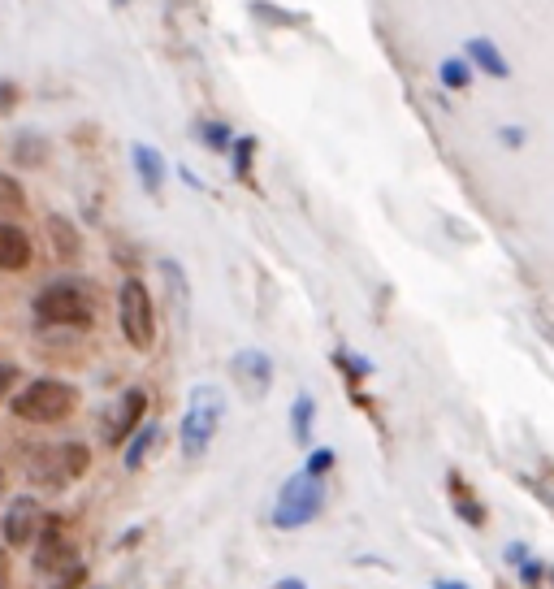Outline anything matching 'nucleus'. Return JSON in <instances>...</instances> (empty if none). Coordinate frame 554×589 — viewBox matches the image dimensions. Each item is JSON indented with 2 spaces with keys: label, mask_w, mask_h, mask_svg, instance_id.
I'll return each mask as SVG.
<instances>
[{
  "label": "nucleus",
  "mask_w": 554,
  "mask_h": 589,
  "mask_svg": "<svg viewBox=\"0 0 554 589\" xmlns=\"http://www.w3.org/2000/svg\"><path fill=\"white\" fill-rule=\"evenodd\" d=\"M9 408L31 425H57L78 408V390L70 382H57V377H35L31 386L13 390Z\"/></svg>",
  "instance_id": "obj_1"
},
{
  "label": "nucleus",
  "mask_w": 554,
  "mask_h": 589,
  "mask_svg": "<svg viewBox=\"0 0 554 589\" xmlns=\"http://www.w3.org/2000/svg\"><path fill=\"white\" fill-rule=\"evenodd\" d=\"M91 317H96V304H91L87 282H48L35 295L39 325H74V330H87Z\"/></svg>",
  "instance_id": "obj_2"
},
{
  "label": "nucleus",
  "mask_w": 554,
  "mask_h": 589,
  "mask_svg": "<svg viewBox=\"0 0 554 589\" xmlns=\"http://www.w3.org/2000/svg\"><path fill=\"white\" fill-rule=\"evenodd\" d=\"M221 416H226V399H221V390L217 386H195L191 390V408H187V416H182V429H178L182 455H187V460H200V455L213 447Z\"/></svg>",
  "instance_id": "obj_3"
},
{
  "label": "nucleus",
  "mask_w": 554,
  "mask_h": 589,
  "mask_svg": "<svg viewBox=\"0 0 554 589\" xmlns=\"http://www.w3.org/2000/svg\"><path fill=\"white\" fill-rule=\"evenodd\" d=\"M325 507V481L312 477V473H295L277 490V503H273V525L277 529H299L308 520L321 516Z\"/></svg>",
  "instance_id": "obj_4"
},
{
  "label": "nucleus",
  "mask_w": 554,
  "mask_h": 589,
  "mask_svg": "<svg viewBox=\"0 0 554 589\" xmlns=\"http://www.w3.org/2000/svg\"><path fill=\"white\" fill-rule=\"evenodd\" d=\"M117 317H122V334L135 351H148L156 343V308H152L148 286L139 278L122 282V291H117Z\"/></svg>",
  "instance_id": "obj_5"
},
{
  "label": "nucleus",
  "mask_w": 554,
  "mask_h": 589,
  "mask_svg": "<svg viewBox=\"0 0 554 589\" xmlns=\"http://www.w3.org/2000/svg\"><path fill=\"white\" fill-rule=\"evenodd\" d=\"M87 464H91V455L83 442H61V447H48V451H39V460H31V477L39 486L61 490V486H74L87 473Z\"/></svg>",
  "instance_id": "obj_6"
},
{
  "label": "nucleus",
  "mask_w": 554,
  "mask_h": 589,
  "mask_svg": "<svg viewBox=\"0 0 554 589\" xmlns=\"http://www.w3.org/2000/svg\"><path fill=\"white\" fill-rule=\"evenodd\" d=\"M143 412H148V395H143L139 386L122 390V399L113 403V412L104 416V425H100L104 442H109V447H122V442L143 425Z\"/></svg>",
  "instance_id": "obj_7"
},
{
  "label": "nucleus",
  "mask_w": 554,
  "mask_h": 589,
  "mask_svg": "<svg viewBox=\"0 0 554 589\" xmlns=\"http://www.w3.org/2000/svg\"><path fill=\"white\" fill-rule=\"evenodd\" d=\"M35 568H70V538H65V525H61V516H44L39 520V529H35Z\"/></svg>",
  "instance_id": "obj_8"
},
{
  "label": "nucleus",
  "mask_w": 554,
  "mask_h": 589,
  "mask_svg": "<svg viewBox=\"0 0 554 589\" xmlns=\"http://www.w3.org/2000/svg\"><path fill=\"white\" fill-rule=\"evenodd\" d=\"M39 520H44V507H39V503L31 499V494L13 499V503H9V512H5V542H9V546H31V542H35Z\"/></svg>",
  "instance_id": "obj_9"
},
{
  "label": "nucleus",
  "mask_w": 554,
  "mask_h": 589,
  "mask_svg": "<svg viewBox=\"0 0 554 589\" xmlns=\"http://www.w3.org/2000/svg\"><path fill=\"white\" fill-rule=\"evenodd\" d=\"M31 265V239L13 221H0V273H22Z\"/></svg>",
  "instance_id": "obj_10"
},
{
  "label": "nucleus",
  "mask_w": 554,
  "mask_h": 589,
  "mask_svg": "<svg viewBox=\"0 0 554 589\" xmlns=\"http://www.w3.org/2000/svg\"><path fill=\"white\" fill-rule=\"evenodd\" d=\"M130 161H135V174L143 182V191L161 195V187H165V156L156 152L152 143H135V148H130Z\"/></svg>",
  "instance_id": "obj_11"
},
{
  "label": "nucleus",
  "mask_w": 554,
  "mask_h": 589,
  "mask_svg": "<svg viewBox=\"0 0 554 589\" xmlns=\"http://www.w3.org/2000/svg\"><path fill=\"white\" fill-rule=\"evenodd\" d=\"M161 273L169 278V308H174L178 330H187V312H191V286H187V273H182L178 260H161Z\"/></svg>",
  "instance_id": "obj_12"
},
{
  "label": "nucleus",
  "mask_w": 554,
  "mask_h": 589,
  "mask_svg": "<svg viewBox=\"0 0 554 589\" xmlns=\"http://www.w3.org/2000/svg\"><path fill=\"white\" fill-rule=\"evenodd\" d=\"M234 373H239L243 382H252V395H265L269 377H273L265 351H239V356H234Z\"/></svg>",
  "instance_id": "obj_13"
},
{
  "label": "nucleus",
  "mask_w": 554,
  "mask_h": 589,
  "mask_svg": "<svg viewBox=\"0 0 554 589\" xmlns=\"http://www.w3.org/2000/svg\"><path fill=\"white\" fill-rule=\"evenodd\" d=\"M468 57L477 61L490 78H507V74H511V65H507L503 52H498L494 39H481V35H477V39H468Z\"/></svg>",
  "instance_id": "obj_14"
},
{
  "label": "nucleus",
  "mask_w": 554,
  "mask_h": 589,
  "mask_svg": "<svg viewBox=\"0 0 554 589\" xmlns=\"http://www.w3.org/2000/svg\"><path fill=\"white\" fill-rule=\"evenodd\" d=\"M161 438V425H152V421H143L135 434H130L122 447H126V468H139L143 460H148V451H152V442Z\"/></svg>",
  "instance_id": "obj_15"
},
{
  "label": "nucleus",
  "mask_w": 554,
  "mask_h": 589,
  "mask_svg": "<svg viewBox=\"0 0 554 589\" xmlns=\"http://www.w3.org/2000/svg\"><path fill=\"white\" fill-rule=\"evenodd\" d=\"M26 213V191L13 174H0V217H22Z\"/></svg>",
  "instance_id": "obj_16"
},
{
  "label": "nucleus",
  "mask_w": 554,
  "mask_h": 589,
  "mask_svg": "<svg viewBox=\"0 0 554 589\" xmlns=\"http://www.w3.org/2000/svg\"><path fill=\"white\" fill-rule=\"evenodd\" d=\"M312 416H316L312 395H299V399H295V408H290V434H295V442H308Z\"/></svg>",
  "instance_id": "obj_17"
},
{
  "label": "nucleus",
  "mask_w": 554,
  "mask_h": 589,
  "mask_svg": "<svg viewBox=\"0 0 554 589\" xmlns=\"http://www.w3.org/2000/svg\"><path fill=\"white\" fill-rule=\"evenodd\" d=\"M438 78H442V87H451V91H464V87L472 83V70H468V61L451 57V61H442V65H438Z\"/></svg>",
  "instance_id": "obj_18"
},
{
  "label": "nucleus",
  "mask_w": 554,
  "mask_h": 589,
  "mask_svg": "<svg viewBox=\"0 0 554 589\" xmlns=\"http://www.w3.org/2000/svg\"><path fill=\"white\" fill-rule=\"evenodd\" d=\"M230 152H234V174H239V178H252L256 139H252V135H247V139H234V143H230Z\"/></svg>",
  "instance_id": "obj_19"
},
{
  "label": "nucleus",
  "mask_w": 554,
  "mask_h": 589,
  "mask_svg": "<svg viewBox=\"0 0 554 589\" xmlns=\"http://www.w3.org/2000/svg\"><path fill=\"white\" fill-rule=\"evenodd\" d=\"M200 135H204V143H208V148H213V152H230V130L226 126H221V122H204L200 126Z\"/></svg>",
  "instance_id": "obj_20"
},
{
  "label": "nucleus",
  "mask_w": 554,
  "mask_h": 589,
  "mask_svg": "<svg viewBox=\"0 0 554 589\" xmlns=\"http://www.w3.org/2000/svg\"><path fill=\"white\" fill-rule=\"evenodd\" d=\"M334 460H338V455H334V451H329V447H316V451L308 455V464H303V473L321 477V473H325V468H329V464H334Z\"/></svg>",
  "instance_id": "obj_21"
},
{
  "label": "nucleus",
  "mask_w": 554,
  "mask_h": 589,
  "mask_svg": "<svg viewBox=\"0 0 554 589\" xmlns=\"http://www.w3.org/2000/svg\"><path fill=\"white\" fill-rule=\"evenodd\" d=\"M52 234H57V243H61V256L78 252V239H74V230L65 234V221H61V217H52Z\"/></svg>",
  "instance_id": "obj_22"
},
{
  "label": "nucleus",
  "mask_w": 554,
  "mask_h": 589,
  "mask_svg": "<svg viewBox=\"0 0 554 589\" xmlns=\"http://www.w3.org/2000/svg\"><path fill=\"white\" fill-rule=\"evenodd\" d=\"M13 382H18V369H13V364H0V399L13 390Z\"/></svg>",
  "instance_id": "obj_23"
},
{
  "label": "nucleus",
  "mask_w": 554,
  "mask_h": 589,
  "mask_svg": "<svg viewBox=\"0 0 554 589\" xmlns=\"http://www.w3.org/2000/svg\"><path fill=\"white\" fill-rule=\"evenodd\" d=\"M524 559H529V546H507V564L511 568H520Z\"/></svg>",
  "instance_id": "obj_24"
},
{
  "label": "nucleus",
  "mask_w": 554,
  "mask_h": 589,
  "mask_svg": "<svg viewBox=\"0 0 554 589\" xmlns=\"http://www.w3.org/2000/svg\"><path fill=\"white\" fill-rule=\"evenodd\" d=\"M0 589H9V551H0Z\"/></svg>",
  "instance_id": "obj_25"
},
{
  "label": "nucleus",
  "mask_w": 554,
  "mask_h": 589,
  "mask_svg": "<svg viewBox=\"0 0 554 589\" xmlns=\"http://www.w3.org/2000/svg\"><path fill=\"white\" fill-rule=\"evenodd\" d=\"M503 143H511V148H516V143H524V130H516V126H507V130H503Z\"/></svg>",
  "instance_id": "obj_26"
},
{
  "label": "nucleus",
  "mask_w": 554,
  "mask_h": 589,
  "mask_svg": "<svg viewBox=\"0 0 554 589\" xmlns=\"http://www.w3.org/2000/svg\"><path fill=\"white\" fill-rule=\"evenodd\" d=\"M277 589H308V585L295 581V577H286V581H277Z\"/></svg>",
  "instance_id": "obj_27"
},
{
  "label": "nucleus",
  "mask_w": 554,
  "mask_h": 589,
  "mask_svg": "<svg viewBox=\"0 0 554 589\" xmlns=\"http://www.w3.org/2000/svg\"><path fill=\"white\" fill-rule=\"evenodd\" d=\"M433 589H468V585H464V581H438Z\"/></svg>",
  "instance_id": "obj_28"
},
{
  "label": "nucleus",
  "mask_w": 554,
  "mask_h": 589,
  "mask_svg": "<svg viewBox=\"0 0 554 589\" xmlns=\"http://www.w3.org/2000/svg\"><path fill=\"white\" fill-rule=\"evenodd\" d=\"M0 104H13V87H0Z\"/></svg>",
  "instance_id": "obj_29"
},
{
  "label": "nucleus",
  "mask_w": 554,
  "mask_h": 589,
  "mask_svg": "<svg viewBox=\"0 0 554 589\" xmlns=\"http://www.w3.org/2000/svg\"><path fill=\"white\" fill-rule=\"evenodd\" d=\"M0 494H5V468H0Z\"/></svg>",
  "instance_id": "obj_30"
},
{
  "label": "nucleus",
  "mask_w": 554,
  "mask_h": 589,
  "mask_svg": "<svg viewBox=\"0 0 554 589\" xmlns=\"http://www.w3.org/2000/svg\"><path fill=\"white\" fill-rule=\"evenodd\" d=\"M117 5H126V0H117Z\"/></svg>",
  "instance_id": "obj_31"
}]
</instances>
